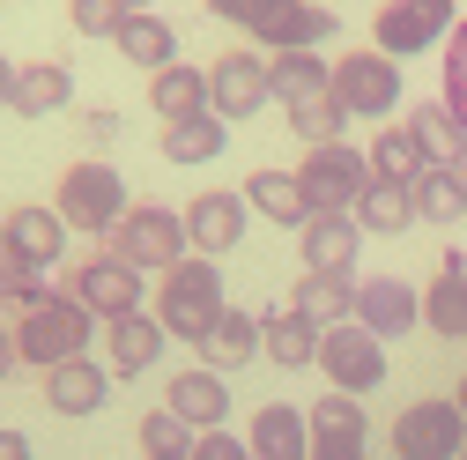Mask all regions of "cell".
Here are the masks:
<instances>
[{
    "label": "cell",
    "instance_id": "6da1fadb",
    "mask_svg": "<svg viewBox=\"0 0 467 460\" xmlns=\"http://www.w3.org/2000/svg\"><path fill=\"white\" fill-rule=\"evenodd\" d=\"M208 16L238 23L253 45H275V52H319L334 37L327 0H208Z\"/></svg>",
    "mask_w": 467,
    "mask_h": 460
},
{
    "label": "cell",
    "instance_id": "7a4b0ae2",
    "mask_svg": "<svg viewBox=\"0 0 467 460\" xmlns=\"http://www.w3.org/2000/svg\"><path fill=\"white\" fill-rule=\"evenodd\" d=\"M89 305L75 290H37L23 312H16V341H23V364L52 371V364H67V357H89Z\"/></svg>",
    "mask_w": 467,
    "mask_h": 460
},
{
    "label": "cell",
    "instance_id": "3957f363",
    "mask_svg": "<svg viewBox=\"0 0 467 460\" xmlns=\"http://www.w3.org/2000/svg\"><path fill=\"white\" fill-rule=\"evenodd\" d=\"M156 319H163V334L171 341H208V327L223 319V275H215V260H201V253H186L179 267H163L156 275Z\"/></svg>",
    "mask_w": 467,
    "mask_h": 460
},
{
    "label": "cell",
    "instance_id": "277c9868",
    "mask_svg": "<svg viewBox=\"0 0 467 460\" xmlns=\"http://www.w3.org/2000/svg\"><path fill=\"white\" fill-rule=\"evenodd\" d=\"M111 253H119L127 267H141V275H163V267H179V260L193 253V238H186V208L134 201L119 223H111Z\"/></svg>",
    "mask_w": 467,
    "mask_h": 460
},
{
    "label": "cell",
    "instance_id": "5b68a950",
    "mask_svg": "<svg viewBox=\"0 0 467 460\" xmlns=\"http://www.w3.org/2000/svg\"><path fill=\"white\" fill-rule=\"evenodd\" d=\"M334 97L348 120H393V104H400V60L379 45H357V52H341L334 60Z\"/></svg>",
    "mask_w": 467,
    "mask_h": 460
},
{
    "label": "cell",
    "instance_id": "8992f818",
    "mask_svg": "<svg viewBox=\"0 0 467 460\" xmlns=\"http://www.w3.org/2000/svg\"><path fill=\"white\" fill-rule=\"evenodd\" d=\"M67 215V230H104L111 238V223H119L134 201H127V179H119V163H67V179H60V201H52Z\"/></svg>",
    "mask_w": 467,
    "mask_h": 460
},
{
    "label": "cell",
    "instance_id": "52a82bcc",
    "mask_svg": "<svg viewBox=\"0 0 467 460\" xmlns=\"http://www.w3.org/2000/svg\"><path fill=\"white\" fill-rule=\"evenodd\" d=\"M297 179H305L312 208H348V215H357V201H364V186H371V156H364L357 141H319V149H305Z\"/></svg>",
    "mask_w": 467,
    "mask_h": 460
},
{
    "label": "cell",
    "instance_id": "ba28073f",
    "mask_svg": "<svg viewBox=\"0 0 467 460\" xmlns=\"http://www.w3.org/2000/svg\"><path fill=\"white\" fill-rule=\"evenodd\" d=\"M319 371L334 379V393H379L386 386V341L357 319H341L319 334Z\"/></svg>",
    "mask_w": 467,
    "mask_h": 460
},
{
    "label": "cell",
    "instance_id": "9c48e42d",
    "mask_svg": "<svg viewBox=\"0 0 467 460\" xmlns=\"http://www.w3.org/2000/svg\"><path fill=\"white\" fill-rule=\"evenodd\" d=\"M393 453L400 460H460L467 453L460 401H408V409L393 416Z\"/></svg>",
    "mask_w": 467,
    "mask_h": 460
},
{
    "label": "cell",
    "instance_id": "30bf717a",
    "mask_svg": "<svg viewBox=\"0 0 467 460\" xmlns=\"http://www.w3.org/2000/svg\"><path fill=\"white\" fill-rule=\"evenodd\" d=\"M275 104V68L260 60V52H223V60L208 68V111L215 120H260V111Z\"/></svg>",
    "mask_w": 467,
    "mask_h": 460
},
{
    "label": "cell",
    "instance_id": "8fae6325",
    "mask_svg": "<svg viewBox=\"0 0 467 460\" xmlns=\"http://www.w3.org/2000/svg\"><path fill=\"white\" fill-rule=\"evenodd\" d=\"M452 0H386L379 8V23H371V37H379V52H393V60H408V52H431V45H445L452 37Z\"/></svg>",
    "mask_w": 467,
    "mask_h": 460
},
{
    "label": "cell",
    "instance_id": "7c38bea8",
    "mask_svg": "<svg viewBox=\"0 0 467 460\" xmlns=\"http://www.w3.org/2000/svg\"><path fill=\"white\" fill-rule=\"evenodd\" d=\"M67 290L89 305V319H127V312H141V267H127L119 253H97V260H82L75 275H67Z\"/></svg>",
    "mask_w": 467,
    "mask_h": 460
},
{
    "label": "cell",
    "instance_id": "4fadbf2b",
    "mask_svg": "<svg viewBox=\"0 0 467 460\" xmlns=\"http://www.w3.org/2000/svg\"><path fill=\"white\" fill-rule=\"evenodd\" d=\"M0 253H16L30 275H45V267H60L67 260V215L60 208H8V223H0Z\"/></svg>",
    "mask_w": 467,
    "mask_h": 460
},
{
    "label": "cell",
    "instance_id": "5bb4252c",
    "mask_svg": "<svg viewBox=\"0 0 467 460\" xmlns=\"http://www.w3.org/2000/svg\"><path fill=\"white\" fill-rule=\"evenodd\" d=\"M297 246H305V275H357L364 223L348 215V208H319V215L297 230Z\"/></svg>",
    "mask_w": 467,
    "mask_h": 460
},
{
    "label": "cell",
    "instance_id": "9a60e30c",
    "mask_svg": "<svg viewBox=\"0 0 467 460\" xmlns=\"http://www.w3.org/2000/svg\"><path fill=\"white\" fill-rule=\"evenodd\" d=\"M357 327H371L379 341H400L408 327H423V290L393 275H364L357 282Z\"/></svg>",
    "mask_w": 467,
    "mask_h": 460
},
{
    "label": "cell",
    "instance_id": "2e32d148",
    "mask_svg": "<svg viewBox=\"0 0 467 460\" xmlns=\"http://www.w3.org/2000/svg\"><path fill=\"white\" fill-rule=\"evenodd\" d=\"M245 223H253V208H245V193H193L186 201V238H193V253L201 260H223L230 246L245 238Z\"/></svg>",
    "mask_w": 467,
    "mask_h": 460
},
{
    "label": "cell",
    "instance_id": "e0dca14e",
    "mask_svg": "<svg viewBox=\"0 0 467 460\" xmlns=\"http://www.w3.org/2000/svg\"><path fill=\"white\" fill-rule=\"evenodd\" d=\"M45 401H52V416H97L104 401H111V364H97V357L52 364L45 371Z\"/></svg>",
    "mask_w": 467,
    "mask_h": 460
},
{
    "label": "cell",
    "instance_id": "ac0fdd59",
    "mask_svg": "<svg viewBox=\"0 0 467 460\" xmlns=\"http://www.w3.org/2000/svg\"><path fill=\"white\" fill-rule=\"evenodd\" d=\"M156 357H163V319H156V312H127V319L104 327V364H111V379H141Z\"/></svg>",
    "mask_w": 467,
    "mask_h": 460
},
{
    "label": "cell",
    "instance_id": "d6986e66",
    "mask_svg": "<svg viewBox=\"0 0 467 460\" xmlns=\"http://www.w3.org/2000/svg\"><path fill=\"white\" fill-rule=\"evenodd\" d=\"M245 208L253 215H267V223H282V230H305L319 208H312V193H305V179H297V171H253V179H245Z\"/></svg>",
    "mask_w": 467,
    "mask_h": 460
},
{
    "label": "cell",
    "instance_id": "ffe728a7",
    "mask_svg": "<svg viewBox=\"0 0 467 460\" xmlns=\"http://www.w3.org/2000/svg\"><path fill=\"white\" fill-rule=\"evenodd\" d=\"M163 409L186 416L193 431H223V416H230V386H223V371L193 364V371H179V379L163 386Z\"/></svg>",
    "mask_w": 467,
    "mask_h": 460
},
{
    "label": "cell",
    "instance_id": "44dd1931",
    "mask_svg": "<svg viewBox=\"0 0 467 460\" xmlns=\"http://www.w3.org/2000/svg\"><path fill=\"white\" fill-rule=\"evenodd\" d=\"M245 445H253V460H312V416L289 409V401H267L245 431Z\"/></svg>",
    "mask_w": 467,
    "mask_h": 460
},
{
    "label": "cell",
    "instance_id": "7402d4cb",
    "mask_svg": "<svg viewBox=\"0 0 467 460\" xmlns=\"http://www.w3.org/2000/svg\"><path fill=\"white\" fill-rule=\"evenodd\" d=\"M423 327L438 341H467V260L460 253L438 260V282L423 290Z\"/></svg>",
    "mask_w": 467,
    "mask_h": 460
},
{
    "label": "cell",
    "instance_id": "603a6c76",
    "mask_svg": "<svg viewBox=\"0 0 467 460\" xmlns=\"http://www.w3.org/2000/svg\"><path fill=\"white\" fill-rule=\"evenodd\" d=\"M75 97V68L67 60H23L16 68V97L8 111H23V120H45V111H60Z\"/></svg>",
    "mask_w": 467,
    "mask_h": 460
},
{
    "label": "cell",
    "instance_id": "cb8c5ba5",
    "mask_svg": "<svg viewBox=\"0 0 467 460\" xmlns=\"http://www.w3.org/2000/svg\"><path fill=\"white\" fill-rule=\"evenodd\" d=\"M260 350L282 364V371H305V364H319V327L305 319V312H260Z\"/></svg>",
    "mask_w": 467,
    "mask_h": 460
},
{
    "label": "cell",
    "instance_id": "d4e9b609",
    "mask_svg": "<svg viewBox=\"0 0 467 460\" xmlns=\"http://www.w3.org/2000/svg\"><path fill=\"white\" fill-rule=\"evenodd\" d=\"M111 45H119V60H134L141 75H156V68H171V60H179V30H171L156 8H141V16H127L119 23V37H111Z\"/></svg>",
    "mask_w": 467,
    "mask_h": 460
},
{
    "label": "cell",
    "instance_id": "484cf974",
    "mask_svg": "<svg viewBox=\"0 0 467 460\" xmlns=\"http://www.w3.org/2000/svg\"><path fill=\"white\" fill-rule=\"evenodd\" d=\"M149 104H156V120H193V111H208V68H186V60H171L149 75Z\"/></svg>",
    "mask_w": 467,
    "mask_h": 460
},
{
    "label": "cell",
    "instance_id": "4316f807",
    "mask_svg": "<svg viewBox=\"0 0 467 460\" xmlns=\"http://www.w3.org/2000/svg\"><path fill=\"white\" fill-rule=\"evenodd\" d=\"M201 357H208V371H245V364L260 357V319L238 312V305H223V319H215L208 341H201Z\"/></svg>",
    "mask_w": 467,
    "mask_h": 460
},
{
    "label": "cell",
    "instance_id": "83f0119b",
    "mask_svg": "<svg viewBox=\"0 0 467 460\" xmlns=\"http://www.w3.org/2000/svg\"><path fill=\"white\" fill-rule=\"evenodd\" d=\"M289 312H305L319 334L341 327V319H357V275H305L297 298H289Z\"/></svg>",
    "mask_w": 467,
    "mask_h": 460
},
{
    "label": "cell",
    "instance_id": "f1b7e54d",
    "mask_svg": "<svg viewBox=\"0 0 467 460\" xmlns=\"http://www.w3.org/2000/svg\"><path fill=\"white\" fill-rule=\"evenodd\" d=\"M408 193H416V223H460V215H467V179H460V163H423Z\"/></svg>",
    "mask_w": 467,
    "mask_h": 460
},
{
    "label": "cell",
    "instance_id": "f546056e",
    "mask_svg": "<svg viewBox=\"0 0 467 460\" xmlns=\"http://www.w3.org/2000/svg\"><path fill=\"white\" fill-rule=\"evenodd\" d=\"M408 134H416V149H423V163H467V127L452 120L445 104H416L400 120Z\"/></svg>",
    "mask_w": 467,
    "mask_h": 460
},
{
    "label": "cell",
    "instance_id": "4dcf8cb0",
    "mask_svg": "<svg viewBox=\"0 0 467 460\" xmlns=\"http://www.w3.org/2000/svg\"><path fill=\"white\" fill-rule=\"evenodd\" d=\"M223 141H230V120H215V111L171 120V127H163V163H215Z\"/></svg>",
    "mask_w": 467,
    "mask_h": 460
},
{
    "label": "cell",
    "instance_id": "1f68e13d",
    "mask_svg": "<svg viewBox=\"0 0 467 460\" xmlns=\"http://www.w3.org/2000/svg\"><path fill=\"white\" fill-rule=\"evenodd\" d=\"M275 104H312L334 89V60H319V52H275Z\"/></svg>",
    "mask_w": 467,
    "mask_h": 460
},
{
    "label": "cell",
    "instance_id": "d6a6232c",
    "mask_svg": "<svg viewBox=\"0 0 467 460\" xmlns=\"http://www.w3.org/2000/svg\"><path fill=\"white\" fill-rule=\"evenodd\" d=\"M364 156H371V179H393V186H416V171H423V149L408 127H379V141Z\"/></svg>",
    "mask_w": 467,
    "mask_h": 460
},
{
    "label": "cell",
    "instance_id": "836d02e7",
    "mask_svg": "<svg viewBox=\"0 0 467 460\" xmlns=\"http://www.w3.org/2000/svg\"><path fill=\"white\" fill-rule=\"evenodd\" d=\"M357 223H364V230H386V238H393V230L416 223V193L393 186V179H371V186H364V201H357Z\"/></svg>",
    "mask_w": 467,
    "mask_h": 460
},
{
    "label": "cell",
    "instance_id": "e575fe53",
    "mask_svg": "<svg viewBox=\"0 0 467 460\" xmlns=\"http://www.w3.org/2000/svg\"><path fill=\"white\" fill-rule=\"evenodd\" d=\"M193 445H201V431L186 416H171V409L141 416V460H193Z\"/></svg>",
    "mask_w": 467,
    "mask_h": 460
},
{
    "label": "cell",
    "instance_id": "d590c367",
    "mask_svg": "<svg viewBox=\"0 0 467 460\" xmlns=\"http://www.w3.org/2000/svg\"><path fill=\"white\" fill-rule=\"evenodd\" d=\"M289 127H297V141H305V149H319V141H341L348 111H341V97L327 89V97H312V104H289Z\"/></svg>",
    "mask_w": 467,
    "mask_h": 460
},
{
    "label": "cell",
    "instance_id": "8d00e7d4",
    "mask_svg": "<svg viewBox=\"0 0 467 460\" xmlns=\"http://www.w3.org/2000/svg\"><path fill=\"white\" fill-rule=\"evenodd\" d=\"M438 97H445V111L467 127V16L452 23V45H445V75H438Z\"/></svg>",
    "mask_w": 467,
    "mask_h": 460
},
{
    "label": "cell",
    "instance_id": "74e56055",
    "mask_svg": "<svg viewBox=\"0 0 467 460\" xmlns=\"http://www.w3.org/2000/svg\"><path fill=\"white\" fill-rule=\"evenodd\" d=\"M127 16H134L127 0H67V23H75L82 37H119Z\"/></svg>",
    "mask_w": 467,
    "mask_h": 460
},
{
    "label": "cell",
    "instance_id": "f35d334b",
    "mask_svg": "<svg viewBox=\"0 0 467 460\" xmlns=\"http://www.w3.org/2000/svg\"><path fill=\"white\" fill-rule=\"evenodd\" d=\"M312 431H341V438H364L371 423H364V401L357 393H327L319 409H312Z\"/></svg>",
    "mask_w": 467,
    "mask_h": 460
},
{
    "label": "cell",
    "instance_id": "ab89813d",
    "mask_svg": "<svg viewBox=\"0 0 467 460\" xmlns=\"http://www.w3.org/2000/svg\"><path fill=\"white\" fill-rule=\"evenodd\" d=\"M30 298H37V275H30L16 253H0V305H16V312H23Z\"/></svg>",
    "mask_w": 467,
    "mask_h": 460
},
{
    "label": "cell",
    "instance_id": "60d3db41",
    "mask_svg": "<svg viewBox=\"0 0 467 460\" xmlns=\"http://www.w3.org/2000/svg\"><path fill=\"white\" fill-rule=\"evenodd\" d=\"M193 460H253V445H245V438H230V431H201Z\"/></svg>",
    "mask_w": 467,
    "mask_h": 460
},
{
    "label": "cell",
    "instance_id": "b9f144b4",
    "mask_svg": "<svg viewBox=\"0 0 467 460\" xmlns=\"http://www.w3.org/2000/svg\"><path fill=\"white\" fill-rule=\"evenodd\" d=\"M312 460H364V438H341V431H312Z\"/></svg>",
    "mask_w": 467,
    "mask_h": 460
},
{
    "label": "cell",
    "instance_id": "7bdbcfd3",
    "mask_svg": "<svg viewBox=\"0 0 467 460\" xmlns=\"http://www.w3.org/2000/svg\"><path fill=\"white\" fill-rule=\"evenodd\" d=\"M23 364V341H16V327H0V379H8Z\"/></svg>",
    "mask_w": 467,
    "mask_h": 460
},
{
    "label": "cell",
    "instance_id": "ee69618b",
    "mask_svg": "<svg viewBox=\"0 0 467 460\" xmlns=\"http://www.w3.org/2000/svg\"><path fill=\"white\" fill-rule=\"evenodd\" d=\"M0 460H30V438L23 431H0Z\"/></svg>",
    "mask_w": 467,
    "mask_h": 460
},
{
    "label": "cell",
    "instance_id": "f6af8a7d",
    "mask_svg": "<svg viewBox=\"0 0 467 460\" xmlns=\"http://www.w3.org/2000/svg\"><path fill=\"white\" fill-rule=\"evenodd\" d=\"M8 97H16V60L0 52V104H8Z\"/></svg>",
    "mask_w": 467,
    "mask_h": 460
},
{
    "label": "cell",
    "instance_id": "bcb514c9",
    "mask_svg": "<svg viewBox=\"0 0 467 460\" xmlns=\"http://www.w3.org/2000/svg\"><path fill=\"white\" fill-rule=\"evenodd\" d=\"M127 8H134V16H141V8H156V0H127Z\"/></svg>",
    "mask_w": 467,
    "mask_h": 460
},
{
    "label": "cell",
    "instance_id": "7dc6e473",
    "mask_svg": "<svg viewBox=\"0 0 467 460\" xmlns=\"http://www.w3.org/2000/svg\"><path fill=\"white\" fill-rule=\"evenodd\" d=\"M460 416H467V379H460Z\"/></svg>",
    "mask_w": 467,
    "mask_h": 460
},
{
    "label": "cell",
    "instance_id": "c3c4849f",
    "mask_svg": "<svg viewBox=\"0 0 467 460\" xmlns=\"http://www.w3.org/2000/svg\"><path fill=\"white\" fill-rule=\"evenodd\" d=\"M0 223H8V208H0Z\"/></svg>",
    "mask_w": 467,
    "mask_h": 460
},
{
    "label": "cell",
    "instance_id": "681fc988",
    "mask_svg": "<svg viewBox=\"0 0 467 460\" xmlns=\"http://www.w3.org/2000/svg\"><path fill=\"white\" fill-rule=\"evenodd\" d=\"M460 179H467V163H460Z\"/></svg>",
    "mask_w": 467,
    "mask_h": 460
},
{
    "label": "cell",
    "instance_id": "f907efd6",
    "mask_svg": "<svg viewBox=\"0 0 467 460\" xmlns=\"http://www.w3.org/2000/svg\"><path fill=\"white\" fill-rule=\"evenodd\" d=\"M460 460H467V453H460Z\"/></svg>",
    "mask_w": 467,
    "mask_h": 460
}]
</instances>
